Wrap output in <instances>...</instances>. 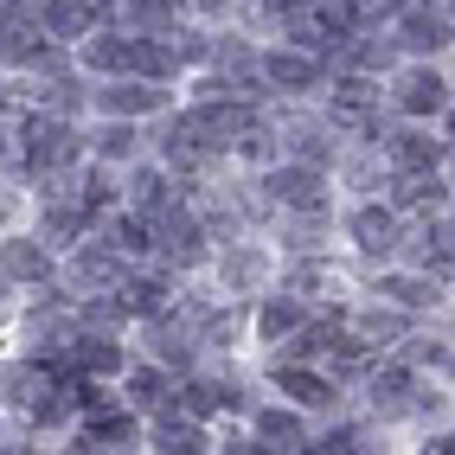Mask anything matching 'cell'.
Segmentation results:
<instances>
[{
  "label": "cell",
  "mask_w": 455,
  "mask_h": 455,
  "mask_svg": "<svg viewBox=\"0 0 455 455\" xmlns=\"http://www.w3.org/2000/svg\"><path fill=\"white\" fill-rule=\"evenodd\" d=\"M308 315H315V308H308V301H301L295 289L269 283V289L251 301V347H257V353H283L295 333L308 327Z\"/></svg>",
  "instance_id": "cell-10"
},
{
  "label": "cell",
  "mask_w": 455,
  "mask_h": 455,
  "mask_svg": "<svg viewBox=\"0 0 455 455\" xmlns=\"http://www.w3.org/2000/svg\"><path fill=\"white\" fill-rule=\"evenodd\" d=\"M129 276V257L123 251H109L97 231L84 237V244L65 251V263H58V283H65L71 295H103V289H123Z\"/></svg>",
  "instance_id": "cell-11"
},
{
  "label": "cell",
  "mask_w": 455,
  "mask_h": 455,
  "mask_svg": "<svg viewBox=\"0 0 455 455\" xmlns=\"http://www.w3.org/2000/svg\"><path fill=\"white\" fill-rule=\"evenodd\" d=\"M180 103V84H155V77H135V71H116L90 84V116H129V123H155Z\"/></svg>",
  "instance_id": "cell-7"
},
{
  "label": "cell",
  "mask_w": 455,
  "mask_h": 455,
  "mask_svg": "<svg viewBox=\"0 0 455 455\" xmlns=\"http://www.w3.org/2000/svg\"><path fill=\"white\" fill-rule=\"evenodd\" d=\"M129 52H135L129 26H90V33L77 39V65L90 77H116V71H129Z\"/></svg>",
  "instance_id": "cell-17"
},
{
  "label": "cell",
  "mask_w": 455,
  "mask_h": 455,
  "mask_svg": "<svg viewBox=\"0 0 455 455\" xmlns=\"http://www.w3.org/2000/svg\"><path fill=\"white\" fill-rule=\"evenodd\" d=\"M263 385L276 391V398L301 404L308 417H333V411H347L353 404V391L333 379L321 359H289V353H263Z\"/></svg>",
  "instance_id": "cell-5"
},
{
  "label": "cell",
  "mask_w": 455,
  "mask_h": 455,
  "mask_svg": "<svg viewBox=\"0 0 455 455\" xmlns=\"http://www.w3.org/2000/svg\"><path fill=\"white\" fill-rule=\"evenodd\" d=\"M257 65H263V84H269V97H276V103H315L327 90V71H333L321 52L289 45V39H269Z\"/></svg>",
  "instance_id": "cell-6"
},
{
  "label": "cell",
  "mask_w": 455,
  "mask_h": 455,
  "mask_svg": "<svg viewBox=\"0 0 455 455\" xmlns=\"http://www.w3.org/2000/svg\"><path fill=\"white\" fill-rule=\"evenodd\" d=\"M13 155H20V135H13V116H0V180L13 173Z\"/></svg>",
  "instance_id": "cell-19"
},
{
  "label": "cell",
  "mask_w": 455,
  "mask_h": 455,
  "mask_svg": "<svg viewBox=\"0 0 455 455\" xmlns=\"http://www.w3.org/2000/svg\"><path fill=\"white\" fill-rule=\"evenodd\" d=\"M58 263L65 251L52 244L39 225H20V231H0V276L13 289H39V283H58Z\"/></svg>",
  "instance_id": "cell-8"
},
{
  "label": "cell",
  "mask_w": 455,
  "mask_h": 455,
  "mask_svg": "<svg viewBox=\"0 0 455 455\" xmlns=\"http://www.w3.org/2000/svg\"><path fill=\"white\" fill-rule=\"evenodd\" d=\"M251 430H257V443L263 449H283V455H295V449H308L315 443V417L301 411V404H289V398H257L251 404Z\"/></svg>",
  "instance_id": "cell-13"
},
{
  "label": "cell",
  "mask_w": 455,
  "mask_h": 455,
  "mask_svg": "<svg viewBox=\"0 0 455 455\" xmlns=\"http://www.w3.org/2000/svg\"><path fill=\"white\" fill-rule=\"evenodd\" d=\"M20 155H13V180L26 187H52V180H77V167L90 161V123L77 116H52L39 103H26L13 116Z\"/></svg>",
  "instance_id": "cell-1"
},
{
  "label": "cell",
  "mask_w": 455,
  "mask_h": 455,
  "mask_svg": "<svg viewBox=\"0 0 455 455\" xmlns=\"http://www.w3.org/2000/svg\"><path fill=\"white\" fill-rule=\"evenodd\" d=\"M13 315H20V289L0 276V340H7V327H13Z\"/></svg>",
  "instance_id": "cell-20"
},
{
  "label": "cell",
  "mask_w": 455,
  "mask_h": 455,
  "mask_svg": "<svg viewBox=\"0 0 455 455\" xmlns=\"http://www.w3.org/2000/svg\"><path fill=\"white\" fill-rule=\"evenodd\" d=\"M391 39H398L404 58H449L455 52V20L430 0H404L398 20H391Z\"/></svg>",
  "instance_id": "cell-12"
},
{
  "label": "cell",
  "mask_w": 455,
  "mask_h": 455,
  "mask_svg": "<svg viewBox=\"0 0 455 455\" xmlns=\"http://www.w3.org/2000/svg\"><path fill=\"white\" fill-rule=\"evenodd\" d=\"M385 199L404 212V219H436V212H449L455 199V173L449 167H430V173H391Z\"/></svg>",
  "instance_id": "cell-15"
},
{
  "label": "cell",
  "mask_w": 455,
  "mask_h": 455,
  "mask_svg": "<svg viewBox=\"0 0 455 455\" xmlns=\"http://www.w3.org/2000/svg\"><path fill=\"white\" fill-rule=\"evenodd\" d=\"M449 103H455V77L443 71V58H404L385 77V109L404 123H443Z\"/></svg>",
  "instance_id": "cell-4"
},
{
  "label": "cell",
  "mask_w": 455,
  "mask_h": 455,
  "mask_svg": "<svg viewBox=\"0 0 455 455\" xmlns=\"http://www.w3.org/2000/svg\"><path fill=\"white\" fill-rule=\"evenodd\" d=\"M116 391L141 411V417H161V411H180V372H167L161 359H148L141 347H135V359H129V372L116 379Z\"/></svg>",
  "instance_id": "cell-14"
},
{
  "label": "cell",
  "mask_w": 455,
  "mask_h": 455,
  "mask_svg": "<svg viewBox=\"0 0 455 455\" xmlns=\"http://www.w3.org/2000/svg\"><path fill=\"white\" fill-rule=\"evenodd\" d=\"M187 20V0H116V26L129 33H173Z\"/></svg>",
  "instance_id": "cell-18"
},
{
  "label": "cell",
  "mask_w": 455,
  "mask_h": 455,
  "mask_svg": "<svg viewBox=\"0 0 455 455\" xmlns=\"http://www.w3.org/2000/svg\"><path fill=\"white\" fill-rule=\"evenodd\" d=\"M0 90H7V71H0Z\"/></svg>",
  "instance_id": "cell-21"
},
{
  "label": "cell",
  "mask_w": 455,
  "mask_h": 455,
  "mask_svg": "<svg viewBox=\"0 0 455 455\" xmlns=\"http://www.w3.org/2000/svg\"><path fill=\"white\" fill-rule=\"evenodd\" d=\"M385 161H391V173H430V167H449V155H455V141H449V129L443 123H391L385 129Z\"/></svg>",
  "instance_id": "cell-9"
},
{
  "label": "cell",
  "mask_w": 455,
  "mask_h": 455,
  "mask_svg": "<svg viewBox=\"0 0 455 455\" xmlns=\"http://www.w3.org/2000/svg\"><path fill=\"white\" fill-rule=\"evenodd\" d=\"M135 359V333H90V327H71V366L90 372V379H123Z\"/></svg>",
  "instance_id": "cell-16"
},
{
  "label": "cell",
  "mask_w": 455,
  "mask_h": 455,
  "mask_svg": "<svg viewBox=\"0 0 455 455\" xmlns=\"http://www.w3.org/2000/svg\"><path fill=\"white\" fill-rule=\"evenodd\" d=\"M333 231H340V244H347V257H353L359 269H385V263L404 257L411 219H404L385 193H366V199H347V205H340Z\"/></svg>",
  "instance_id": "cell-2"
},
{
  "label": "cell",
  "mask_w": 455,
  "mask_h": 455,
  "mask_svg": "<svg viewBox=\"0 0 455 455\" xmlns=\"http://www.w3.org/2000/svg\"><path fill=\"white\" fill-rule=\"evenodd\" d=\"M276 269H283V251H276V237H263V231H237L225 237L219 251H212V289H225L231 301H257L269 283H276Z\"/></svg>",
  "instance_id": "cell-3"
}]
</instances>
